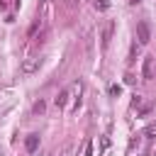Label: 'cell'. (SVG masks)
<instances>
[{"label": "cell", "mask_w": 156, "mask_h": 156, "mask_svg": "<svg viewBox=\"0 0 156 156\" xmlns=\"http://www.w3.org/2000/svg\"><path fill=\"white\" fill-rule=\"evenodd\" d=\"M136 54H139V46H136V44H132V49H129V58H127V63H129V66L136 61Z\"/></svg>", "instance_id": "8"}, {"label": "cell", "mask_w": 156, "mask_h": 156, "mask_svg": "<svg viewBox=\"0 0 156 156\" xmlns=\"http://www.w3.org/2000/svg\"><path fill=\"white\" fill-rule=\"evenodd\" d=\"M39 66H41V58H27L22 63V73H34Z\"/></svg>", "instance_id": "4"}, {"label": "cell", "mask_w": 156, "mask_h": 156, "mask_svg": "<svg viewBox=\"0 0 156 156\" xmlns=\"http://www.w3.org/2000/svg\"><path fill=\"white\" fill-rule=\"evenodd\" d=\"M141 78H144V80H151V78H156L154 56H146V58H144V66H141Z\"/></svg>", "instance_id": "2"}, {"label": "cell", "mask_w": 156, "mask_h": 156, "mask_svg": "<svg viewBox=\"0 0 156 156\" xmlns=\"http://www.w3.org/2000/svg\"><path fill=\"white\" fill-rule=\"evenodd\" d=\"M136 39H139V44H149L151 41V24L146 20H141L136 24Z\"/></svg>", "instance_id": "1"}, {"label": "cell", "mask_w": 156, "mask_h": 156, "mask_svg": "<svg viewBox=\"0 0 156 156\" xmlns=\"http://www.w3.org/2000/svg\"><path fill=\"white\" fill-rule=\"evenodd\" d=\"M156 136V122H151L146 129H144V139H154Z\"/></svg>", "instance_id": "7"}, {"label": "cell", "mask_w": 156, "mask_h": 156, "mask_svg": "<svg viewBox=\"0 0 156 156\" xmlns=\"http://www.w3.org/2000/svg\"><path fill=\"white\" fill-rule=\"evenodd\" d=\"M112 34H115V22L110 20V22L102 27V34H100V44H102V49H107V46H110V39H112Z\"/></svg>", "instance_id": "3"}, {"label": "cell", "mask_w": 156, "mask_h": 156, "mask_svg": "<svg viewBox=\"0 0 156 156\" xmlns=\"http://www.w3.org/2000/svg\"><path fill=\"white\" fill-rule=\"evenodd\" d=\"M95 7H98V10H107V7H110V0H98Z\"/></svg>", "instance_id": "11"}, {"label": "cell", "mask_w": 156, "mask_h": 156, "mask_svg": "<svg viewBox=\"0 0 156 156\" xmlns=\"http://www.w3.org/2000/svg\"><path fill=\"white\" fill-rule=\"evenodd\" d=\"M71 90L80 95V90H83V85H80V83H73V88H71ZM76 105H80V98H76Z\"/></svg>", "instance_id": "10"}, {"label": "cell", "mask_w": 156, "mask_h": 156, "mask_svg": "<svg viewBox=\"0 0 156 156\" xmlns=\"http://www.w3.org/2000/svg\"><path fill=\"white\" fill-rule=\"evenodd\" d=\"M68 95H71V90H61V93L56 95L54 105H56V107H66V102H68Z\"/></svg>", "instance_id": "5"}, {"label": "cell", "mask_w": 156, "mask_h": 156, "mask_svg": "<svg viewBox=\"0 0 156 156\" xmlns=\"http://www.w3.org/2000/svg\"><path fill=\"white\" fill-rule=\"evenodd\" d=\"M141 105V95H134V100H132V107H139Z\"/></svg>", "instance_id": "13"}, {"label": "cell", "mask_w": 156, "mask_h": 156, "mask_svg": "<svg viewBox=\"0 0 156 156\" xmlns=\"http://www.w3.org/2000/svg\"><path fill=\"white\" fill-rule=\"evenodd\" d=\"M37 27H39V22H34V24L29 27V37H34V32H37Z\"/></svg>", "instance_id": "15"}, {"label": "cell", "mask_w": 156, "mask_h": 156, "mask_svg": "<svg viewBox=\"0 0 156 156\" xmlns=\"http://www.w3.org/2000/svg\"><path fill=\"white\" fill-rule=\"evenodd\" d=\"M85 156H93V144H90V141L85 144Z\"/></svg>", "instance_id": "14"}, {"label": "cell", "mask_w": 156, "mask_h": 156, "mask_svg": "<svg viewBox=\"0 0 156 156\" xmlns=\"http://www.w3.org/2000/svg\"><path fill=\"white\" fill-rule=\"evenodd\" d=\"M44 110H46V102H44V100H37V102H34V107H32V112H34V115H41Z\"/></svg>", "instance_id": "9"}, {"label": "cell", "mask_w": 156, "mask_h": 156, "mask_svg": "<svg viewBox=\"0 0 156 156\" xmlns=\"http://www.w3.org/2000/svg\"><path fill=\"white\" fill-rule=\"evenodd\" d=\"M24 146H27V151H37V146H39V134H29L27 141H24Z\"/></svg>", "instance_id": "6"}, {"label": "cell", "mask_w": 156, "mask_h": 156, "mask_svg": "<svg viewBox=\"0 0 156 156\" xmlns=\"http://www.w3.org/2000/svg\"><path fill=\"white\" fill-rule=\"evenodd\" d=\"M110 93H112V95H119L122 88H119V85H110Z\"/></svg>", "instance_id": "12"}]
</instances>
